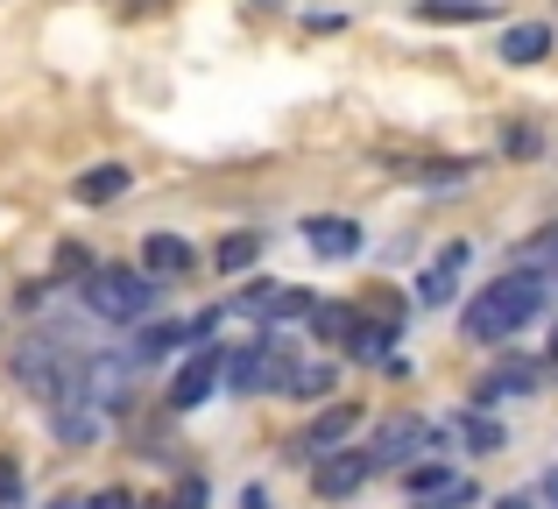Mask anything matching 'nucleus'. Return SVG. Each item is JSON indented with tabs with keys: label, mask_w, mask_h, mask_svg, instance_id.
I'll list each match as a JSON object with an SVG mask.
<instances>
[{
	"label": "nucleus",
	"mask_w": 558,
	"mask_h": 509,
	"mask_svg": "<svg viewBox=\"0 0 558 509\" xmlns=\"http://www.w3.org/2000/svg\"><path fill=\"white\" fill-rule=\"evenodd\" d=\"M537 312H545V283H537V276H502V283H488L466 304V340H509V332L531 326Z\"/></svg>",
	"instance_id": "1"
},
{
	"label": "nucleus",
	"mask_w": 558,
	"mask_h": 509,
	"mask_svg": "<svg viewBox=\"0 0 558 509\" xmlns=\"http://www.w3.org/2000/svg\"><path fill=\"white\" fill-rule=\"evenodd\" d=\"M149 304H156V276H142V269H93L85 276V312L113 318V326L149 318Z\"/></svg>",
	"instance_id": "2"
},
{
	"label": "nucleus",
	"mask_w": 558,
	"mask_h": 509,
	"mask_svg": "<svg viewBox=\"0 0 558 509\" xmlns=\"http://www.w3.org/2000/svg\"><path fill=\"white\" fill-rule=\"evenodd\" d=\"M432 446H438V425H432V417L396 411V417H381V425H375L368 460H375V468H410V460H417V453H432Z\"/></svg>",
	"instance_id": "3"
},
{
	"label": "nucleus",
	"mask_w": 558,
	"mask_h": 509,
	"mask_svg": "<svg viewBox=\"0 0 558 509\" xmlns=\"http://www.w3.org/2000/svg\"><path fill=\"white\" fill-rule=\"evenodd\" d=\"M290 368H298V361H290L276 340H255V347H241V354H227V389H233V397L290 389Z\"/></svg>",
	"instance_id": "4"
},
{
	"label": "nucleus",
	"mask_w": 558,
	"mask_h": 509,
	"mask_svg": "<svg viewBox=\"0 0 558 509\" xmlns=\"http://www.w3.org/2000/svg\"><path fill=\"white\" fill-rule=\"evenodd\" d=\"M219 383H227V354H219V347H198V354L170 375V411H198Z\"/></svg>",
	"instance_id": "5"
},
{
	"label": "nucleus",
	"mask_w": 558,
	"mask_h": 509,
	"mask_svg": "<svg viewBox=\"0 0 558 509\" xmlns=\"http://www.w3.org/2000/svg\"><path fill=\"white\" fill-rule=\"evenodd\" d=\"M241 312L262 318V326H283V318H312V298L298 283H255V290H241Z\"/></svg>",
	"instance_id": "6"
},
{
	"label": "nucleus",
	"mask_w": 558,
	"mask_h": 509,
	"mask_svg": "<svg viewBox=\"0 0 558 509\" xmlns=\"http://www.w3.org/2000/svg\"><path fill=\"white\" fill-rule=\"evenodd\" d=\"M368 474H375V460H368V453H347V446H340V453H326V460L312 468V488H318L326 502H347L361 482H368Z\"/></svg>",
	"instance_id": "7"
},
{
	"label": "nucleus",
	"mask_w": 558,
	"mask_h": 509,
	"mask_svg": "<svg viewBox=\"0 0 558 509\" xmlns=\"http://www.w3.org/2000/svg\"><path fill=\"white\" fill-rule=\"evenodd\" d=\"M304 241H312L318 262H354V255H361V227L340 220V213H318V220H304Z\"/></svg>",
	"instance_id": "8"
},
{
	"label": "nucleus",
	"mask_w": 558,
	"mask_h": 509,
	"mask_svg": "<svg viewBox=\"0 0 558 509\" xmlns=\"http://www.w3.org/2000/svg\"><path fill=\"white\" fill-rule=\"evenodd\" d=\"M537 383H545V368H537V361H495V368L474 383V403H495V397H531Z\"/></svg>",
	"instance_id": "9"
},
{
	"label": "nucleus",
	"mask_w": 558,
	"mask_h": 509,
	"mask_svg": "<svg viewBox=\"0 0 558 509\" xmlns=\"http://www.w3.org/2000/svg\"><path fill=\"white\" fill-rule=\"evenodd\" d=\"M460 269H466V249L452 241V249L417 276V304H432V312H438V304H452V298H460Z\"/></svg>",
	"instance_id": "10"
},
{
	"label": "nucleus",
	"mask_w": 558,
	"mask_h": 509,
	"mask_svg": "<svg viewBox=\"0 0 558 509\" xmlns=\"http://www.w3.org/2000/svg\"><path fill=\"white\" fill-rule=\"evenodd\" d=\"M495 57H502V64H545V57H551V22H517V28H502Z\"/></svg>",
	"instance_id": "11"
},
{
	"label": "nucleus",
	"mask_w": 558,
	"mask_h": 509,
	"mask_svg": "<svg viewBox=\"0 0 558 509\" xmlns=\"http://www.w3.org/2000/svg\"><path fill=\"white\" fill-rule=\"evenodd\" d=\"M354 425H361V411H354V403H332V411H318V417H312V432H304L298 446L326 460V453H340V439H347Z\"/></svg>",
	"instance_id": "12"
},
{
	"label": "nucleus",
	"mask_w": 558,
	"mask_h": 509,
	"mask_svg": "<svg viewBox=\"0 0 558 509\" xmlns=\"http://www.w3.org/2000/svg\"><path fill=\"white\" fill-rule=\"evenodd\" d=\"M128 163H99V170H85L78 184H71V198H78V206H113V198H128Z\"/></svg>",
	"instance_id": "13"
},
{
	"label": "nucleus",
	"mask_w": 558,
	"mask_h": 509,
	"mask_svg": "<svg viewBox=\"0 0 558 509\" xmlns=\"http://www.w3.org/2000/svg\"><path fill=\"white\" fill-rule=\"evenodd\" d=\"M403 482H410V496H438V502H474V482H460V474H452V468H432V460H424V468H410Z\"/></svg>",
	"instance_id": "14"
},
{
	"label": "nucleus",
	"mask_w": 558,
	"mask_h": 509,
	"mask_svg": "<svg viewBox=\"0 0 558 509\" xmlns=\"http://www.w3.org/2000/svg\"><path fill=\"white\" fill-rule=\"evenodd\" d=\"M191 269V241L184 234H149L142 241V276H184Z\"/></svg>",
	"instance_id": "15"
},
{
	"label": "nucleus",
	"mask_w": 558,
	"mask_h": 509,
	"mask_svg": "<svg viewBox=\"0 0 558 509\" xmlns=\"http://www.w3.org/2000/svg\"><path fill=\"white\" fill-rule=\"evenodd\" d=\"M312 332H318V340H326V347H354V332H361V318H354V304H312Z\"/></svg>",
	"instance_id": "16"
},
{
	"label": "nucleus",
	"mask_w": 558,
	"mask_h": 509,
	"mask_svg": "<svg viewBox=\"0 0 558 509\" xmlns=\"http://www.w3.org/2000/svg\"><path fill=\"white\" fill-rule=\"evenodd\" d=\"M332 383H340V368H332V361H298V368H290V397H304V403L332 397Z\"/></svg>",
	"instance_id": "17"
},
{
	"label": "nucleus",
	"mask_w": 558,
	"mask_h": 509,
	"mask_svg": "<svg viewBox=\"0 0 558 509\" xmlns=\"http://www.w3.org/2000/svg\"><path fill=\"white\" fill-rule=\"evenodd\" d=\"M446 432H460V439L466 446H474V453H502V439H509V432L502 425H495V417L488 411H466V417H452V425Z\"/></svg>",
	"instance_id": "18"
},
{
	"label": "nucleus",
	"mask_w": 558,
	"mask_h": 509,
	"mask_svg": "<svg viewBox=\"0 0 558 509\" xmlns=\"http://www.w3.org/2000/svg\"><path fill=\"white\" fill-rule=\"evenodd\" d=\"M424 22H495V0H417Z\"/></svg>",
	"instance_id": "19"
},
{
	"label": "nucleus",
	"mask_w": 558,
	"mask_h": 509,
	"mask_svg": "<svg viewBox=\"0 0 558 509\" xmlns=\"http://www.w3.org/2000/svg\"><path fill=\"white\" fill-rule=\"evenodd\" d=\"M184 340H191V326H149L135 340V361H163V354H178Z\"/></svg>",
	"instance_id": "20"
},
{
	"label": "nucleus",
	"mask_w": 558,
	"mask_h": 509,
	"mask_svg": "<svg viewBox=\"0 0 558 509\" xmlns=\"http://www.w3.org/2000/svg\"><path fill=\"white\" fill-rule=\"evenodd\" d=\"M255 255H262V234H227V241H219V255H213V262H219V269L233 276V269H247Z\"/></svg>",
	"instance_id": "21"
},
{
	"label": "nucleus",
	"mask_w": 558,
	"mask_h": 509,
	"mask_svg": "<svg viewBox=\"0 0 558 509\" xmlns=\"http://www.w3.org/2000/svg\"><path fill=\"white\" fill-rule=\"evenodd\" d=\"M389 340H396V326H361L354 332V361H381V354H389Z\"/></svg>",
	"instance_id": "22"
},
{
	"label": "nucleus",
	"mask_w": 558,
	"mask_h": 509,
	"mask_svg": "<svg viewBox=\"0 0 558 509\" xmlns=\"http://www.w3.org/2000/svg\"><path fill=\"white\" fill-rule=\"evenodd\" d=\"M14 502H22V468L0 453V509H14Z\"/></svg>",
	"instance_id": "23"
},
{
	"label": "nucleus",
	"mask_w": 558,
	"mask_h": 509,
	"mask_svg": "<svg viewBox=\"0 0 558 509\" xmlns=\"http://www.w3.org/2000/svg\"><path fill=\"white\" fill-rule=\"evenodd\" d=\"M57 269H64V276H93V255H85V249H64V255H57Z\"/></svg>",
	"instance_id": "24"
},
{
	"label": "nucleus",
	"mask_w": 558,
	"mask_h": 509,
	"mask_svg": "<svg viewBox=\"0 0 558 509\" xmlns=\"http://www.w3.org/2000/svg\"><path fill=\"white\" fill-rule=\"evenodd\" d=\"M170 509H205V482H184V488H178V502H170Z\"/></svg>",
	"instance_id": "25"
},
{
	"label": "nucleus",
	"mask_w": 558,
	"mask_h": 509,
	"mask_svg": "<svg viewBox=\"0 0 558 509\" xmlns=\"http://www.w3.org/2000/svg\"><path fill=\"white\" fill-rule=\"evenodd\" d=\"M93 509H135V496H128V488H107V496H99Z\"/></svg>",
	"instance_id": "26"
},
{
	"label": "nucleus",
	"mask_w": 558,
	"mask_h": 509,
	"mask_svg": "<svg viewBox=\"0 0 558 509\" xmlns=\"http://www.w3.org/2000/svg\"><path fill=\"white\" fill-rule=\"evenodd\" d=\"M495 509H537V502H531V496H502Z\"/></svg>",
	"instance_id": "27"
},
{
	"label": "nucleus",
	"mask_w": 558,
	"mask_h": 509,
	"mask_svg": "<svg viewBox=\"0 0 558 509\" xmlns=\"http://www.w3.org/2000/svg\"><path fill=\"white\" fill-rule=\"evenodd\" d=\"M149 8H163V0H128V14H149Z\"/></svg>",
	"instance_id": "28"
},
{
	"label": "nucleus",
	"mask_w": 558,
	"mask_h": 509,
	"mask_svg": "<svg viewBox=\"0 0 558 509\" xmlns=\"http://www.w3.org/2000/svg\"><path fill=\"white\" fill-rule=\"evenodd\" d=\"M545 502H551V509H558V474H545Z\"/></svg>",
	"instance_id": "29"
},
{
	"label": "nucleus",
	"mask_w": 558,
	"mask_h": 509,
	"mask_svg": "<svg viewBox=\"0 0 558 509\" xmlns=\"http://www.w3.org/2000/svg\"><path fill=\"white\" fill-rule=\"evenodd\" d=\"M50 509H93V502H71V496H64V502H50Z\"/></svg>",
	"instance_id": "30"
},
{
	"label": "nucleus",
	"mask_w": 558,
	"mask_h": 509,
	"mask_svg": "<svg viewBox=\"0 0 558 509\" xmlns=\"http://www.w3.org/2000/svg\"><path fill=\"white\" fill-rule=\"evenodd\" d=\"M551 276H558V241H551Z\"/></svg>",
	"instance_id": "31"
},
{
	"label": "nucleus",
	"mask_w": 558,
	"mask_h": 509,
	"mask_svg": "<svg viewBox=\"0 0 558 509\" xmlns=\"http://www.w3.org/2000/svg\"><path fill=\"white\" fill-rule=\"evenodd\" d=\"M551 347H558V332H551Z\"/></svg>",
	"instance_id": "32"
}]
</instances>
